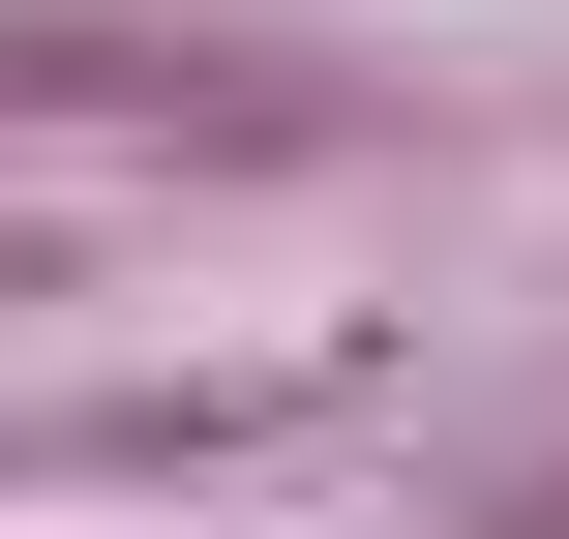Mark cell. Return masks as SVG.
<instances>
[{
    "instance_id": "1",
    "label": "cell",
    "mask_w": 569,
    "mask_h": 539,
    "mask_svg": "<svg viewBox=\"0 0 569 539\" xmlns=\"http://www.w3.org/2000/svg\"><path fill=\"white\" fill-rule=\"evenodd\" d=\"M0 120H90V150H150V120H180V150H300L330 90H300V60H210V30H0Z\"/></svg>"
}]
</instances>
